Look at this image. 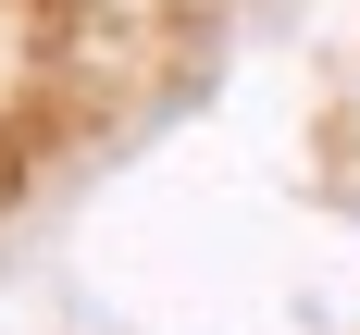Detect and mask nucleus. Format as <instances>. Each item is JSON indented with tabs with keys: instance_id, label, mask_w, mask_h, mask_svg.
I'll return each instance as SVG.
<instances>
[]
</instances>
